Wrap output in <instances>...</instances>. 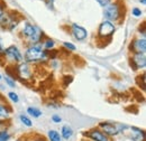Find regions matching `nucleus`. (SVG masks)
I'll list each match as a JSON object with an SVG mask.
<instances>
[{
  "instance_id": "obj_17",
  "label": "nucleus",
  "mask_w": 146,
  "mask_h": 141,
  "mask_svg": "<svg viewBox=\"0 0 146 141\" xmlns=\"http://www.w3.org/2000/svg\"><path fill=\"white\" fill-rule=\"evenodd\" d=\"M27 113H28L31 117L35 118V119H38V118L42 115V111H40L39 109H37V107H33V106L27 107Z\"/></svg>"
},
{
  "instance_id": "obj_22",
  "label": "nucleus",
  "mask_w": 146,
  "mask_h": 141,
  "mask_svg": "<svg viewBox=\"0 0 146 141\" xmlns=\"http://www.w3.org/2000/svg\"><path fill=\"white\" fill-rule=\"evenodd\" d=\"M5 14H6V3L2 0H0V20L5 16Z\"/></svg>"
},
{
  "instance_id": "obj_19",
  "label": "nucleus",
  "mask_w": 146,
  "mask_h": 141,
  "mask_svg": "<svg viewBox=\"0 0 146 141\" xmlns=\"http://www.w3.org/2000/svg\"><path fill=\"white\" fill-rule=\"evenodd\" d=\"M10 134L6 130H0V141H9Z\"/></svg>"
},
{
  "instance_id": "obj_23",
  "label": "nucleus",
  "mask_w": 146,
  "mask_h": 141,
  "mask_svg": "<svg viewBox=\"0 0 146 141\" xmlns=\"http://www.w3.org/2000/svg\"><path fill=\"white\" fill-rule=\"evenodd\" d=\"M5 81H6V83H7L10 88H15V86H16L15 80H13L11 77H9V76H5Z\"/></svg>"
},
{
  "instance_id": "obj_13",
  "label": "nucleus",
  "mask_w": 146,
  "mask_h": 141,
  "mask_svg": "<svg viewBox=\"0 0 146 141\" xmlns=\"http://www.w3.org/2000/svg\"><path fill=\"white\" fill-rule=\"evenodd\" d=\"M11 113L10 106L3 103H0V119H9Z\"/></svg>"
},
{
  "instance_id": "obj_30",
  "label": "nucleus",
  "mask_w": 146,
  "mask_h": 141,
  "mask_svg": "<svg viewBox=\"0 0 146 141\" xmlns=\"http://www.w3.org/2000/svg\"><path fill=\"white\" fill-rule=\"evenodd\" d=\"M1 78H2V77H1V75H0V80H1Z\"/></svg>"
},
{
  "instance_id": "obj_7",
  "label": "nucleus",
  "mask_w": 146,
  "mask_h": 141,
  "mask_svg": "<svg viewBox=\"0 0 146 141\" xmlns=\"http://www.w3.org/2000/svg\"><path fill=\"white\" fill-rule=\"evenodd\" d=\"M130 66L133 70H143L146 66V55L145 53H135L130 57Z\"/></svg>"
},
{
  "instance_id": "obj_10",
  "label": "nucleus",
  "mask_w": 146,
  "mask_h": 141,
  "mask_svg": "<svg viewBox=\"0 0 146 141\" xmlns=\"http://www.w3.org/2000/svg\"><path fill=\"white\" fill-rule=\"evenodd\" d=\"M71 32H72V35L74 36V38L76 40H83L88 37V32L84 27L78 25V24H73L71 26Z\"/></svg>"
},
{
  "instance_id": "obj_4",
  "label": "nucleus",
  "mask_w": 146,
  "mask_h": 141,
  "mask_svg": "<svg viewBox=\"0 0 146 141\" xmlns=\"http://www.w3.org/2000/svg\"><path fill=\"white\" fill-rule=\"evenodd\" d=\"M16 73L21 82H29L33 78V70L27 62H20V64L16 65Z\"/></svg>"
},
{
  "instance_id": "obj_11",
  "label": "nucleus",
  "mask_w": 146,
  "mask_h": 141,
  "mask_svg": "<svg viewBox=\"0 0 146 141\" xmlns=\"http://www.w3.org/2000/svg\"><path fill=\"white\" fill-rule=\"evenodd\" d=\"M128 130L130 131V139L131 141H145V131L136 128V127H128Z\"/></svg>"
},
{
  "instance_id": "obj_6",
  "label": "nucleus",
  "mask_w": 146,
  "mask_h": 141,
  "mask_svg": "<svg viewBox=\"0 0 146 141\" xmlns=\"http://www.w3.org/2000/svg\"><path fill=\"white\" fill-rule=\"evenodd\" d=\"M8 61L14 62V63H20L23 61V54L20 53L19 48L15 45H11L7 48H5L2 54Z\"/></svg>"
},
{
  "instance_id": "obj_1",
  "label": "nucleus",
  "mask_w": 146,
  "mask_h": 141,
  "mask_svg": "<svg viewBox=\"0 0 146 141\" xmlns=\"http://www.w3.org/2000/svg\"><path fill=\"white\" fill-rule=\"evenodd\" d=\"M48 58L47 51H45L40 43L32 45L25 53V61L27 63H44Z\"/></svg>"
},
{
  "instance_id": "obj_15",
  "label": "nucleus",
  "mask_w": 146,
  "mask_h": 141,
  "mask_svg": "<svg viewBox=\"0 0 146 141\" xmlns=\"http://www.w3.org/2000/svg\"><path fill=\"white\" fill-rule=\"evenodd\" d=\"M40 44H42V46H43V48H44L45 51L54 49V47H55L54 40L51 39V38H45V39L43 40V43H40Z\"/></svg>"
},
{
  "instance_id": "obj_14",
  "label": "nucleus",
  "mask_w": 146,
  "mask_h": 141,
  "mask_svg": "<svg viewBox=\"0 0 146 141\" xmlns=\"http://www.w3.org/2000/svg\"><path fill=\"white\" fill-rule=\"evenodd\" d=\"M73 136V129L70 125H63L62 130H61V137L65 140H69L70 138H72Z\"/></svg>"
},
{
  "instance_id": "obj_9",
  "label": "nucleus",
  "mask_w": 146,
  "mask_h": 141,
  "mask_svg": "<svg viewBox=\"0 0 146 141\" xmlns=\"http://www.w3.org/2000/svg\"><path fill=\"white\" fill-rule=\"evenodd\" d=\"M84 134L93 141H110L109 137L105 132H102L100 129H91Z\"/></svg>"
},
{
  "instance_id": "obj_26",
  "label": "nucleus",
  "mask_w": 146,
  "mask_h": 141,
  "mask_svg": "<svg viewBox=\"0 0 146 141\" xmlns=\"http://www.w3.org/2000/svg\"><path fill=\"white\" fill-rule=\"evenodd\" d=\"M45 3L48 9H54V0H45Z\"/></svg>"
},
{
  "instance_id": "obj_29",
  "label": "nucleus",
  "mask_w": 146,
  "mask_h": 141,
  "mask_svg": "<svg viewBox=\"0 0 146 141\" xmlns=\"http://www.w3.org/2000/svg\"><path fill=\"white\" fill-rule=\"evenodd\" d=\"M139 2H142L143 5H146V0H139Z\"/></svg>"
},
{
  "instance_id": "obj_21",
  "label": "nucleus",
  "mask_w": 146,
  "mask_h": 141,
  "mask_svg": "<svg viewBox=\"0 0 146 141\" xmlns=\"http://www.w3.org/2000/svg\"><path fill=\"white\" fill-rule=\"evenodd\" d=\"M8 98H9L13 102H15V103H18L19 102L18 94H16L15 92H9V93H8Z\"/></svg>"
},
{
  "instance_id": "obj_31",
  "label": "nucleus",
  "mask_w": 146,
  "mask_h": 141,
  "mask_svg": "<svg viewBox=\"0 0 146 141\" xmlns=\"http://www.w3.org/2000/svg\"><path fill=\"white\" fill-rule=\"evenodd\" d=\"M17 141H20V140H17Z\"/></svg>"
},
{
  "instance_id": "obj_8",
  "label": "nucleus",
  "mask_w": 146,
  "mask_h": 141,
  "mask_svg": "<svg viewBox=\"0 0 146 141\" xmlns=\"http://www.w3.org/2000/svg\"><path fill=\"white\" fill-rule=\"evenodd\" d=\"M129 49L133 52V54L135 53H145L146 52V39L145 37L142 38H135L134 40H131Z\"/></svg>"
},
{
  "instance_id": "obj_3",
  "label": "nucleus",
  "mask_w": 146,
  "mask_h": 141,
  "mask_svg": "<svg viewBox=\"0 0 146 141\" xmlns=\"http://www.w3.org/2000/svg\"><path fill=\"white\" fill-rule=\"evenodd\" d=\"M128 125L125 124H119V123H113V122H100L99 123V129L105 132L108 137H115L118 136L121 132H125L127 130Z\"/></svg>"
},
{
  "instance_id": "obj_20",
  "label": "nucleus",
  "mask_w": 146,
  "mask_h": 141,
  "mask_svg": "<svg viewBox=\"0 0 146 141\" xmlns=\"http://www.w3.org/2000/svg\"><path fill=\"white\" fill-rule=\"evenodd\" d=\"M63 46H64V48H66L69 52H74V51H76V47H75V45H73L72 43L65 42V43H63Z\"/></svg>"
},
{
  "instance_id": "obj_12",
  "label": "nucleus",
  "mask_w": 146,
  "mask_h": 141,
  "mask_svg": "<svg viewBox=\"0 0 146 141\" xmlns=\"http://www.w3.org/2000/svg\"><path fill=\"white\" fill-rule=\"evenodd\" d=\"M37 28H38L37 26L31 24V22H28V21H26V22L24 24V26H23V29H21L23 37H25L27 40H29V39L34 36V34L36 33Z\"/></svg>"
},
{
  "instance_id": "obj_2",
  "label": "nucleus",
  "mask_w": 146,
  "mask_h": 141,
  "mask_svg": "<svg viewBox=\"0 0 146 141\" xmlns=\"http://www.w3.org/2000/svg\"><path fill=\"white\" fill-rule=\"evenodd\" d=\"M123 9H124V6H123L121 1L117 0V1L110 2L107 7H105L104 16L106 18V20H108V21L117 22V21H119L121 19Z\"/></svg>"
},
{
  "instance_id": "obj_27",
  "label": "nucleus",
  "mask_w": 146,
  "mask_h": 141,
  "mask_svg": "<svg viewBox=\"0 0 146 141\" xmlns=\"http://www.w3.org/2000/svg\"><path fill=\"white\" fill-rule=\"evenodd\" d=\"M52 121H53L54 123H61V122H62V118H61L60 115H56V114H55V115L52 117Z\"/></svg>"
},
{
  "instance_id": "obj_18",
  "label": "nucleus",
  "mask_w": 146,
  "mask_h": 141,
  "mask_svg": "<svg viewBox=\"0 0 146 141\" xmlns=\"http://www.w3.org/2000/svg\"><path fill=\"white\" fill-rule=\"evenodd\" d=\"M19 120H20V122L24 124V125H26V127H28V128L33 125V122H32V120H31L28 117L24 115V114L19 115Z\"/></svg>"
},
{
  "instance_id": "obj_24",
  "label": "nucleus",
  "mask_w": 146,
  "mask_h": 141,
  "mask_svg": "<svg viewBox=\"0 0 146 141\" xmlns=\"http://www.w3.org/2000/svg\"><path fill=\"white\" fill-rule=\"evenodd\" d=\"M131 14H133L134 17H141V16L143 15V13H142V10H141L139 8H133Z\"/></svg>"
},
{
  "instance_id": "obj_16",
  "label": "nucleus",
  "mask_w": 146,
  "mask_h": 141,
  "mask_svg": "<svg viewBox=\"0 0 146 141\" xmlns=\"http://www.w3.org/2000/svg\"><path fill=\"white\" fill-rule=\"evenodd\" d=\"M47 137L50 141H62V137L60 132H57L56 130H50L47 132Z\"/></svg>"
},
{
  "instance_id": "obj_28",
  "label": "nucleus",
  "mask_w": 146,
  "mask_h": 141,
  "mask_svg": "<svg viewBox=\"0 0 146 141\" xmlns=\"http://www.w3.org/2000/svg\"><path fill=\"white\" fill-rule=\"evenodd\" d=\"M34 141H45V139H43V138H38V139H36V140Z\"/></svg>"
},
{
  "instance_id": "obj_5",
  "label": "nucleus",
  "mask_w": 146,
  "mask_h": 141,
  "mask_svg": "<svg viewBox=\"0 0 146 141\" xmlns=\"http://www.w3.org/2000/svg\"><path fill=\"white\" fill-rule=\"evenodd\" d=\"M116 30V26L113 22L105 20L99 25L98 28V38L99 39H107V38H111V36L113 35Z\"/></svg>"
},
{
  "instance_id": "obj_25",
  "label": "nucleus",
  "mask_w": 146,
  "mask_h": 141,
  "mask_svg": "<svg viewBox=\"0 0 146 141\" xmlns=\"http://www.w3.org/2000/svg\"><path fill=\"white\" fill-rule=\"evenodd\" d=\"M96 1L99 3V6H101V7L105 8V7H107V6L109 5L112 0H96Z\"/></svg>"
}]
</instances>
